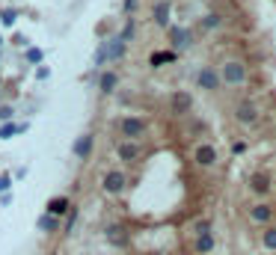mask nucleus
<instances>
[{
    "instance_id": "obj_20",
    "label": "nucleus",
    "mask_w": 276,
    "mask_h": 255,
    "mask_svg": "<svg viewBox=\"0 0 276 255\" xmlns=\"http://www.w3.org/2000/svg\"><path fill=\"white\" fill-rule=\"evenodd\" d=\"M36 226H39V232H54V229H57V220H54L51 214H45V216H39Z\"/></svg>"
},
{
    "instance_id": "obj_12",
    "label": "nucleus",
    "mask_w": 276,
    "mask_h": 255,
    "mask_svg": "<svg viewBox=\"0 0 276 255\" xmlns=\"http://www.w3.org/2000/svg\"><path fill=\"white\" fill-rule=\"evenodd\" d=\"M116 83H119V78H116V71H104V75H101V80H98V89H101V95H110V92L116 89Z\"/></svg>"
},
{
    "instance_id": "obj_13",
    "label": "nucleus",
    "mask_w": 276,
    "mask_h": 255,
    "mask_svg": "<svg viewBox=\"0 0 276 255\" xmlns=\"http://www.w3.org/2000/svg\"><path fill=\"white\" fill-rule=\"evenodd\" d=\"M68 208H71V202H68L65 196H57V199L48 202V214H51V216H60V214H65Z\"/></svg>"
},
{
    "instance_id": "obj_28",
    "label": "nucleus",
    "mask_w": 276,
    "mask_h": 255,
    "mask_svg": "<svg viewBox=\"0 0 276 255\" xmlns=\"http://www.w3.org/2000/svg\"><path fill=\"white\" fill-rule=\"evenodd\" d=\"M15 131H18V128H15V125H6V128H3V131H0V137H3V139H6V137H9V134H15Z\"/></svg>"
},
{
    "instance_id": "obj_10",
    "label": "nucleus",
    "mask_w": 276,
    "mask_h": 255,
    "mask_svg": "<svg viewBox=\"0 0 276 255\" xmlns=\"http://www.w3.org/2000/svg\"><path fill=\"white\" fill-rule=\"evenodd\" d=\"M89 149H92V134H84L81 139H77V142L71 145V152H74L77 157H81V160H84V157H89Z\"/></svg>"
},
{
    "instance_id": "obj_31",
    "label": "nucleus",
    "mask_w": 276,
    "mask_h": 255,
    "mask_svg": "<svg viewBox=\"0 0 276 255\" xmlns=\"http://www.w3.org/2000/svg\"><path fill=\"white\" fill-rule=\"evenodd\" d=\"M3 24H15V12H6L3 15Z\"/></svg>"
},
{
    "instance_id": "obj_21",
    "label": "nucleus",
    "mask_w": 276,
    "mask_h": 255,
    "mask_svg": "<svg viewBox=\"0 0 276 255\" xmlns=\"http://www.w3.org/2000/svg\"><path fill=\"white\" fill-rule=\"evenodd\" d=\"M261 246H264V249H276V229H267V232L261 235Z\"/></svg>"
},
{
    "instance_id": "obj_15",
    "label": "nucleus",
    "mask_w": 276,
    "mask_h": 255,
    "mask_svg": "<svg viewBox=\"0 0 276 255\" xmlns=\"http://www.w3.org/2000/svg\"><path fill=\"white\" fill-rule=\"evenodd\" d=\"M211 229H214V223L208 220V216H202V220H196V223L190 226V232H193L196 237H202V235H211Z\"/></svg>"
},
{
    "instance_id": "obj_19",
    "label": "nucleus",
    "mask_w": 276,
    "mask_h": 255,
    "mask_svg": "<svg viewBox=\"0 0 276 255\" xmlns=\"http://www.w3.org/2000/svg\"><path fill=\"white\" fill-rule=\"evenodd\" d=\"M122 54H125V42H122V39H113L110 48H107V57H110V59H119Z\"/></svg>"
},
{
    "instance_id": "obj_22",
    "label": "nucleus",
    "mask_w": 276,
    "mask_h": 255,
    "mask_svg": "<svg viewBox=\"0 0 276 255\" xmlns=\"http://www.w3.org/2000/svg\"><path fill=\"white\" fill-rule=\"evenodd\" d=\"M175 59V54L172 51H167V54H151V65H161V62H172Z\"/></svg>"
},
{
    "instance_id": "obj_32",
    "label": "nucleus",
    "mask_w": 276,
    "mask_h": 255,
    "mask_svg": "<svg viewBox=\"0 0 276 255\" xmlns=\"http://www.w3.org/2000/svg\"><path fill=\"white\" fill-rule=\"evenodd\" d=\"M51 255H57V252H51Z\"/></svg>"
},
{
    "instance_id": "obj_11",
    "label": "nucleus",
    "mask_w": 276,
    "mask_h": 255,
    "mask_svg": "<svg viewBox=\"0 0 276 255\" xmlns=\"http://www.w3.org/2000/svg\"><path fill=\"white\" fill-rule=\"evenodd\" d=\"M170 39H172V45L181 51V48L190 45V33H187L184 27H170Z\"/></svg>"
},
{
    "instance_id": "obj_18",
    "label": "nucleus",
    "mask_w": 276,
    "mask_h": 255,
    "mask_svg": "<svg viewBox=\"0 0 276 255\" xmlns=\"http://www.w3.org/2000/svg\"><path fill=\"white\" fill-rule=\"evenodd\" d=\"M211 249H214V232L196 237V252H211Z\"/></svg>"
},
{
    "instance_id": "obj_7",
    "label": "nucleus",
    "mask_w": 276,
    "mask_h": 255,
    "mask_svg": "<svg viewBox=\"0 0 276 255\" xmlns=\"http://www.w3.org/2000/svg\"><path fill=\"white\" fill-rule=\"evenodd\" d=\"M234 119H238L241 125H255L258 122V110H255V104L253 101H244L234 107Z\"/></svg>"
},
{
    "instance_id": "obj_5",
    "label": "nucleus",
    "mask_w": 276,
    "mask_h": 255,
    "mask_svg": "<svg viewBox=\"0 0 276 255\" xmlns=\"http://www.w3.org/2000/svg\"><path fill=\"white\" fill-rule=\"evenodd\" d=\"M116 155H119V160H125V163H134L143 155V149L134 139H122V142H116Z\"/></svg>"
},
{
    "instance_id": "obj_27",
    "label": "nucleus",
    "mask_w": 276,
    "mask_h": 255,
    "mask_svg": "<svg viewBox=\"0 0 276 255\" xmlns=\"http://www.w3.org/2000/svg\"><path fill=\"white\" fill-rule=\"evenodd\" d=\"M74 220H77V211L71 208V214H68V220H65V226H68V232H71V226H74Z\"/></svg>"
},
{
    "instance_id": "obj_29",
    "label": "nucleus",
    "mask_w": 276,
    "mask_h": 255,
    "mask_svg": "<svg viewBox=\"0 0 276 255\" xmlns=\"http://www.w3.org/2000/svg\"><path fill=\"white\" fill-rule=\"evenodd\" d=\"M27 59H30V62H39V59H42V54H39V51H30Z\"/></svg>"
},
{
    "instance_id": "obj_16",
    "label": "nucleus",
    "mask_w": 276,
    "mask_h": 255,
    "mask_svg": "<svg viewBox=\"0 0 276 255\" xmlns=\"http://www.w3.org/2000/svg\"><path fill=\"white\" fill-rule=\"evenodd\" d=\"M107 240H110V243H125L128 235H125L122 226H107Z\"/></svg>"
},
{
    "instance_id": "obj_3",
    "label": "nucleus",
    "mask_w": 276,
    "mask_h": 255,
    "mask_svg": "<svg viewBox=\"0 0 276 255\" xmlns=\"http://www.w3.org/2000/svg\"><path fill=\"white\" fill-rule=\"evenodd\" d=\"M119 134L125 137V139H140L143 134H146V122L143 119H137V116H125L122 122H119Z\"/></svg>"
},
{
    "instance_id": "obj_8",
    "label": "nucleus",
    "mask_w": 276,
    "mask_h": 255,
    "mask_svg": "<svg viewBox=\"0 0 276 255\" xmlns=\"http://www.w3.org/2000/svg\"><path fill=\"white\" fill-rule=\"evenodd\" d=\"M151 15H154V24H157V27H167V24H170V15H172L170 0H157L154 9H151Z\"/></svg>"
},
{
    "instance_id": "obj_2",
    "label": "nucleus",
    "mask_w": 276,
    "mask_h": 255,
    "mask_svg": "<svg viewBox=\"0 0 276 255\" xmlns=\"http://www.w3.org/2000/svg\"><path fill=\"white\" fill-rule=\"evenodd\" d=\"M170 110H172V116L190 113V110H193V95L184 92V89H175V92L170 95Z\"/></svg>"
},
{
    "instance_id": "obj_23",
    "label": "nucleus",
    "mask_w": 276,
    "mask_h": 255,
    "mask_svg": "<svg viewBox=\"0 0 276 255\" xmlns=\"http://www.w3.org/2000/svg\"><path fill=\"white\" fill-rule=\"evenodd\" d=\"M202 24H205L208 30H211V27H220V15H214V12H211V15H205V21H202Z\"/></svg>"
},
{
    "instance_id": "obj_1",
    "label": "nucleus",
    "mask_w": 276,
    "mask_h": 255,
    "mask_svg": "<svg viewBox=\"0 0 276 255\" xmlns=\"http://www.w3.org/2000/svg\"><path fill=\"white\" fill-rule=\"evenodd\" d=\"M220 80H223L226 86H241V83L247 80V65L238 62V59L223 62V75H220Z\"/></svg>"
},
{
    "instance_id": "obj_4",
    "label": "nucleus",
    "mask_w": 276,
    "mask_h": 255,
    "mask_svg": "<svg viewBox=\"0 0 276 255\" xmlns=\"http://www.w3.org/2000/svg\"><path fill=\"white\" fill-rule=\"evenodd\" d=\"M125 184H128V178H125L119 169H110V172L104 175V193H110V196H119V193L125 190Z\"/></svg>"
},
{
    "instance_id": "obj_24",
    "label": "nucleus",
    "mask_w": 276,
    "mask_h": 255,
    "mask_svg": "<svg viewBox=\"0 0 276 255\" xmlns=\"http://www.w3.org/2000/svg\"><path fill=\"white\" fill-rule=\"evenodd\" d=\"M131 36H134V21H128V24H125V30H122V36H119V39H122V42H128Z\"/></svg>"
},
{
    "instance_id": "obj_30",
    "label": "nucleus",
    "mask_w": 276,
    "mask_h": 255,
    "mask_svg": "<svg viewBox=\"0 0 276 255\" xmlns=\"http://www.w3.org/2000/svg\"><path fill=\"white\" fill-rule=\"evenodd\" d=\"M137 9V0H125V12H134Z\"/></svg>"
},
{
    "instance_id": "obj_25",
    "label": "nucleus",
    "mask_w": 276,
    "mask_h": 255,
    "mask_svg": "<svg viewBox=\"0 0 276 255\" xmlns=\"http://www.w3.org/2000/svg\"><path fill=\"white\" fill-rule=\"evenodd\" d=\"M0 119H3V122H9V119H12V107H9V104L0 107Z\"/></svg>"
},
{
    "instance_id": "obj_6",
    "label": "nucleus",
    "mask_w": 276,
    "mask_h": 255,
    "mask_svg": "<svg viewBox=\"0 0 276 255\" xmlns=\"http://www.w3.org/2000/svg\"><path fill=\"white\" fill-rule=\"evenodd\" d=\"M193 160L199 166H214L217 163V149L211 142H199V145H196V152H193Z\"/></svg>"
},
{
    "instance_id": "obj_17",
    "label": "nucleus",
    "mask_w": 276,
    "mask_h": 255,
    "mask_svg": "<svg viewBox=\"0 0 276 255\" xmlns=\"http://www.w3.org/2000/svg\"><path fill=\"white\" fill-rule=\"evenodd\" d=\"M270 216H273V211H270L267 205H255V208H253V220H255V223H267Z\"/></svg>"
},
{
    "instance_id": "obj_26",
    "label": "nucleus",
    "mask_w": 276,
    "mask_h": 255,
    "mask_svg": "<svg viewBox=\"0 0 276 255\" xmlns=\"http://www.w3.org/2000/svg\"><path fill=\"white\" fill-rule=\"evenodd\" d=\"M12 187V178L9 175H0V190H9Z\"/></svg>"
},
{
    "instance_id": "obj_9",
    "label": "nucleus",
    "mask_w": 276,
    "mask_h": 255,
    "mask_svg": "<svg viewBox=\"0 0 276 255\" xmlns=\"http://www.w3.org/2000/svg\"><path fill=\"white\" fill-rule=\"evenodd\" d=\"M220 83H223V80H220V75H217L214 68H202V71H199V86H202V89L214 92V89H220Z\"/></svg>"
},
{
    "instance_id": "obj_14",
    "label": "nucleus",
    "mask_w": 276,
    "mask_h": 255,
    "mask_svg": "<svg viewBox=\"0 0 276 255\" xmlns=\"http://www.w3.org/2000/svg\"><path fill=\"white\" fill-rule=\"evenodd\" d=\"M250 187H253L255 193H267V190H270V178L261 175V172H255V175L250 178Z\"/></svg>"
}]
</instances>
